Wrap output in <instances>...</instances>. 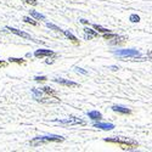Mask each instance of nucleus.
Listing matches in <instances>:
<instances>
[{
    "label": "nucleus",
    "mask_w": 152,
    "mask_h": 152,
    "mask_svg": "<svg viewBox=\"0 0 152 152\" xmlns=\"http://www.w3.org/2000/svg\"><path fill=\"white\" fill-rule=\"evenodd\" d=\"M65 140V137L61 136V135H45V136H37L34 137L33 140L31 141V145L32 146H39V145H44L46 142H50V141H54V142H62Z\"/></svg>",
    "instance_id": "1"
},
{
    "label": "nucleus",
    "mask_w": 152,
    "mask_h": 152,
    "mask_svg": "<svg viewBox=\"0 0 152 152\" xmlns=\"http://www.w3.org/2000/svg\"><path fill=\"white\" fill-rule=\"evenodd\" d=\"M106 142H115V144H121V145H128V146H133L136 147L139 146V144L135 140H132V139L128 137H122V136H116V137H106L104 139Z\"/></svg>",
    "instance_id": "2"
},
{
    "label": "nucleus",
    "mask_w": 152,
    "mask_h": 152,
    "mask_svg": "<svg viewBox=\"0 0 152 152\" xmlns=\"http://www.w3.org/2000/svg\"><path fill=\"white\" fill-rule=\"evenodd\" d=\"M115 55L119 57H140L141 54L139 50L135 49H123V50H116Z\"/></svg>",
    "instance_id": "3"
},
{
    "label": "nucleus",
    "mask_w": 152,
    "mask_h": 152,
    "mask_svg": "<svg viewBox=\"0 0 152 152\" xmlns=\"http://www.w3.org/2000/svg\"><path fill=\"white\" fill-rule=\"evenodd\" d=\"M55 122H57V123H60V124H63V125H77V124L84 125V124H85L84 121H82L80 118H77V117H71V118H68V119H63V121H57V119H56Z\"/></svg>",
    "instance_id": "4"
},
{
    "label": "nucleus",
    "mask_w": 152,
    "mask_h": 152,
    "mask_svg": "<svg viewBox=\"0 0 152 152\" xmlns=\"http://www.w3.org/2000/svg\"><path fill=\"white\" fill-rule=\"evenodd\" d=\"M6 29H7V31H10L11 33H14V34L18 35V37H22V38H24V39H28V40H33V42H37V40H34L33 38H32V37H31L28 33H26V32L18 31V29H16V28H14V27H6Z\"/></svg>",
    "instance_id": "5"
},
{
    "label": "nucleus",
    "mask_w": 152,
    "mask_h": 152,
    "mask_svg": "<svg viewBox=\"0 0 152 152\" xmlns=\"http://www.w3.org/2000/svg\"><path fill=\"white\" fill-rule=\"evenodd\" d=\"M55 53L53 50H48V49H40V50H37L34 53V56L38 57V58H42V57H45V56H54Z\"/></svg>",
    "instance_id": "6"
},
{
    "label": "nucleus",
    "mask_w": 152,
    "mask_h": 152,
    "mask_svg": "<svg viewBox=\"0 0 152 152\" xmlns=\"http://www.w3.org/2000/svg\"><path fill=\"white\" fill-rule=\"evenodd\" d=\"M54 82H55V83H58V84H61V85L71 86V88H78V86H79L78 83H74V82L68 80V79H65V78H55Z\"/></svg>",
    "instance_id": "7"
},
{
    "label": "nucleus",
    "mask_w": 152,
    "mask_h": 152,
    "mask_svg": "<svg viewBox=\"0 0 152 152\" xmlns=\"http://www.w3.org/2000/svg\"><path fill=\"white\" fill-rule=\"evenodd\" d=\"M94 128H97V129H102V130H112L115 128V125L112 123H94Z\"/></svg>",
    "instance_id": "8"
},
{
    "label": "nucleus",
    "mask_w": 152,
    "mask_h": 152,
    "mask_svg": "<svg viewBox=\"0 0 152 152\" xmlns=\"http://www.w3.org/2000/svg\"><path fill=\"white\" fill-rule=\"evenodd\" d=\"M112 110L115 112H118V113H122V115H130L132 111L129 108H126L124 106H121V105H115L112 106Z\"/></svg>",
    "instance_id": "9"
},
{
    "label": "nucleus",
    "mask_w": 152,
    "mask_h": 152,
    "mask_svg": "<svg viewBox=\"0 0 152 152\" xmlns=\"http://www.w3.org/2000/svg\"><path fill=\"white\" fill-rule=\"evenodd\" d=\"M111 42H110V44H112V45H118V44H123L125 40H126V38L125 37H121V35H115L112 38V39H110Z\"/></svg>",
    "instance_id": "10"
},
{
    "label": "nucleus",
    "mask_w": 152,
    "mask_h": 152,
    "mask_svg": "<svg viewBox=\"0 0 152 152\" xmlns=\"http://www.w3.org/2000/svg\"><path fill=\"white\" fill-rule=\"evenodd\" d=\"M86 115H88V117H89L90 119H93V121H101V119H102V115H101L99 111H90V112H88Z\"/></svg>",
    "instance_id": "11"
},
{
    "label": "nucleus",
    "mask_w": 152,
    "mask_h": 152,
    "mask_svg": "<svg viewBox=\"0 0 152 152\" xmlns=\"http://www.w3.org/2000/svg\"><path fill=\"white\" fill-rule=\"evenodd\" d=\"M83 31H84V32H85V34H86V35H85V38H86L88 40H90L93 37H97V32H95L94 29H91V28H89V27L84 28Z\"/></svg>",
    "instance_id": "12"
},
{
    "label": "nucleus",
    "mask_w": 152,
    "mask_h": 152,
    "mask_svg": "<svg viewBox=\"0 0 152 152\" xmlns=\"http://www.w3.org/2000/svg\"><path fill=\"white\" fill-rule=\"evenodd\" d=\"M29 14H31V17H34L35 20H45V16H44V15L39 14V12H37V11H34V10H31Z\"/></svg>",
    "instance_id": "13"
},
{
    "label": "nucleus",
    "mask_w": 152,
    "mask_h": 152,
    "mask_svg": "<svg viewBox=\"0 0 152 152\" xmlns=\"http://www.w3.org/2000/svg\"><path fill=\"white\" fill-rule=\"evenodd\" d=\"M62 33L65 34V35L68 38L69 40H72L73 43H78V39H77V38H75V37H74V35H73V34H72L69 31H62Z\"/></svg>",
    "instance_id": "14"
},
{
    "label": "nucleus",
    "mask_w": 152,
    "mask_h": 152,
    "mask_svg": "<svg viewBox=\"0 0 152 152\" xmlns=\"http://www.w3.org/2000/svg\"><path fill=\"white\" fill-rule=\"evenodd\" d=\"M43 91H44L45 94H48V95H53V96H56V94H57V93H56L55 90H53L50 86H44V88H43Z\"/></svg>",
    "instance_id": "15"
},
{
    "label": "nucleus",
    "mask_w": 152,
    "mask_h": 152,
    "mask_svg": "<svg viewBox=\"0 0 152 152\" xmlns=\"http://www.w3.org/2000/svg\"><path fill=\"white\" fill-rule=\"evenodd\" d=\"M93 27H94V29H96V31H97V32H100V33H110V32H111L110 29L101 27V26H99V24H94Z\"/></svg>",
    "instance_id": "16"
},
{
    "label": "nucleus",
    "mask_w": 152,
    "mask_h": 152,
    "mask_svg": "<svg viewBox=\"0 0 152 152\" xmlns=\"http://www.w3.org/2000/svg\"><path fill=\"white\" fill-rule=\"evenodd\" d=\"M23 21L26 22V23H29V24H32V26H37V21H34L32 17H28V16H24L23 17Z\"/></svg>",
    "instance_id": "17"
},
{
    "label": "nucleus",
    "mask_w": 152,
    "mask_h": 152,
    "mask_svg": "<svg viewBox=\"0 0 152 152\" xmlns=\"http://www.w3.org/2000/svg\"><path fill=\"white\" fill-rule=\"evenodd\" d=\"M46 27L50 28V29H53V31H56V32H62V29L60 27L55 26V24H53V23H46Z\"/></svg>",
    "instance_id": "18"
},
{
    "label": "nucleus",
    "mask_w": 152,
    "mask_h": 152,
    "mask_svg": "<svg viewBox=\"0 0 152 152\" xmlns=\"http://www.w3.org/2000/svg\"><path fill=\"white\" fill-rule=\"evenodd\" d=\"M9 62H16V63H20V65H21V63H24V62H26V61H24L23 58H16V57H10V58H9Z\"/></svg>",
    "instance_id": "19"
},
{
    "label": "nucleus",
    "mask_w": 152,
    "mask_h": 152,
    "mask_svg": "<svg viewBox=\"0 0 152 152\" xmlns=\"http://www.w3.org/2000/svg\"><path fill=\"white\" fill-rule=\"evenodd\" d=\"M32 93H33V95H34V99H39V97H42V91L40 90H38V89H32Z\"/></svg>",
    "instance_id": "20"
},
{
    "label": "nucleus",
    "mask_w": 152,
    "mask_h": 152,
    "mask_svg": "<svg viewBox=\"0 0 152 152\" xmlns=\"http://www.w3.org/2000/svg\"><path fill=\"white\" fill-rule=\"evenodd\" d=\"M129 20H130V22H133V23H136V22H139V21H140V17H139L137 15H135V14H133V15H130Z\"/></svg>",
    "instance_id": "21"
},
{
    "label": "nucleus",
    "mask_w": 152,
    "mask_h": 152,
    "mask_svg": "<svg viewBox=\"0 0 152 152\" xmlns=\"http://www.w3.org/2000/svg\"><path fill=\"white\" fill-rule=\"evenodd\" d=\"M48 78L45 77V75H35L34 77V80L35 82H45Z\"/></svg>",
    "instance_id": "22"
},
{
    "label": "nucleus",
    "mask_w": 152,
    "mask_h": 152,
    "mask_svg": "<svg viewBox=\"0 0 152 152\" xmlns=\"http://www.w3.org/2000/svg\"><path fill=\"white\" fill-rule=\"evenodd\" d=\"M24 3L31 4V5H33V6H37V5H38V1H37V0H24Z\"/></svg>",
    "instance_id": "23"
},
{
    "label": "nucleus",
    "mask_w": 152,
    "mask_h": 152,
    "mask_svg": "<svg viewBox=\"0 0 152 152\" xmlns=\"http://www.w3.org/2000/svg\"><path fill=\"white\" fill-rule=\"evenodd\" d=\"M74 69H75V72H78V73H82V74H88V72H86L85 69L80 68V67H75Z\"/></svg>",
    "instance_id": "24"
},
{
    "label": "nucleus",
    "mask_w": 152,
    "mask_h": 152,
    "mask_svg": "<svg viewBox=\"0 0 152 152\" xmlns=\"http://www.w3.org/2000/svg\"><path fill=\"white\" fill-rule=\"evenodd\" d=\"M108 68H110V69H112V71H118V69H119L117 66H110Z\"/></svg>",
    "instance_id": "25"
},
{
    "label": "nucleus",
    "mask_w": 152,
    "mask_h": 152,
    "mask_svg": "<svg viewBox=\"0 0 152 152\" xmlns=\"http://www.w3.org/2000/svg\"><path fill=\"white\" fill-rule=\"evenodd\" d=\"M83 24H89V21H86V20H84V18H82V20H79Z\"/></svg>",
    "instance_id": "26"
},
{
    "label": "nucleus",
    "mask_w": 152,
    "mask_h": 152,
    "mask_svg": "<svg viewBox=\"0 0 152 152\" xmlns=\"http://www.w3.org/2000/svg\"><path fill=\"white\" fill-rule=\"evenodd\" d=\"M6 65H7L6 62H4V61H0V67H5Z\"/></svg>",
    "instance_id": "27"
},
{
    "label": "nucleus",
    "mask_w": 152,
    "mask_h": 152,
    "mask_svg": "<svg viewBox=\"0 0 152 152\" xmlns=\"http://www.w3.org/2000/svg\"><path fill=\"white\" fill-rule=\"evenodd\" d=\"M46 63H48V65H50V63H54V61H53V60H48Z\"/></svg>",
    "instance_id": "28"
}]
</instances>
